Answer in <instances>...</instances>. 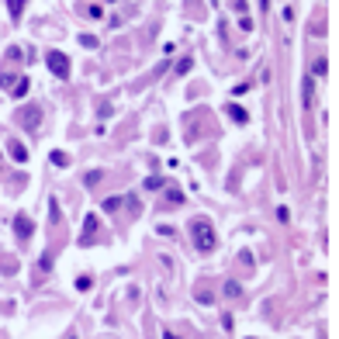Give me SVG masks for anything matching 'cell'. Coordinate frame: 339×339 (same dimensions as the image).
Segmentation results:
<instances>
[{"label": "cell", "mask_w": 339, "mask_h": 339, "mask_svg": "<svg viewBox=\"0 0 339 339\" xmlns=\"http://www.w3.org/2000/svg\"><path fill=\"white\" fill-rule=\"evenodd\" d=\"M191 235H194V246H198V253H211V249L218 246V235H215V228H211V222H208V218H194V225H191Z\"/></svg>", "instance_id": "1"}, {"label": "cell", "mask_w": 339, "mask_h": 339, "mask_svg": "<svg viewBox=\"0 0 339 339\" xmlns=\"http://www.w3.org/2000/svg\"><path fill=\"white\" fill-rule=\"evenodd\" d=\"M45 63H49V73H52V76H59V80H66V76H69V59L63 56V52H49Z\"/></svg>", "instance_id": "2"}, {"label": "cell", "mask_w": 339, "mask_h": 339, "mask_svg": "<svg viewBox=\"0 0 339 339\" xmlns=\"http://www.w3.org/2000/svg\"><path fill=\"white\" fill-rule=\"evenodd\" d=\"M17 121H21V125H28V128H35V125L42 121V111H38V108H28V111H21V114H17Z\"/></svg>", "instance_id": "3"}, {"label": "cell", "mask_w": 339, "mask_h": 339, "mask_svg": "<svg viewBox=\"0 0 339 339\" xmlns=\"http://www.w3.org/2000/svg\"><path fill=\"white\" fill-rule=\"evenodd\" d=\"M14 232H17L21 239H31V232H35V228H31V218L17 215V218H14Z\"/></svg>", "instance_id": "4"}, {"label": "cell", "mask_w": 339, "mask_h": 339, "mask_svg": "<svg viewBox=\"0 0 339 339\" xmlns=\"http://www.w3.org/2000/svg\"><path fill=\"white\" fill-rule=\"evenodd\" d=\"M94 232H97V215H87V222H83V242H90Z\"/></svg>", "instance_id": "5"}, {"label": "cell", "mask_w": 339, "mask_h": 339, "mask_svg": "<svg viewBox=\"0 0 339 339\" xmlns=\"http://www.w3.org/2000/svg\"><path fill=\"white\" fill-rule=\"evenodd\" d=\"M228 118H232V121H235V125H242V121H246V118H249V114H246V111H242V108H235V104H228Z\"/></svg>", "instance_id": "6"}, {"label": "cell", "mask_w": 339, "mask_h": 339, "mask_svg": "<svg viewBox=\"0 0 339 339\" xmlns=\"http://www.w3.org/2000/svg\"><path fill=\"white\" fill-rule=\"evenodd\" d=\"M10 156H14L17 163H24V159H28V149H24L21 142H10Z\"/></svg>", "instance_id": "7"}, {"label": "cell", "mask_w": 339, "mask_h": 339, "mask_svg": "<svg viewBox=\"0 0 339 339\" xmlns=\"http://www.w3.org/2000/svg\"><path fill=\"white\" fill-rule=\"evenodd\" d=\"M24 3H28V0H7V10H10V17H14V21L21 17V10H24Z\"/></svg>", "instance_id": "8"}, {"label": "cell", "mask_w": 339, "mask_h": 339, "mask_svg": "<svg viewBox=\"0 0 339 339\" xmlns=\"http://www.w3.org/2000/svg\"><path fill=\"white\" fill-rule=\"evenodd\" d=\"M28 87H31L28 80H17V83L10 87V94H14V97H24V94H28Z\"/></svg>", "instance_id": "9"}, {"label": "cell", "mask_w": 339, "mask_h": 339, "mask_svg": "<svg viewBox=\"0 0 339 339\" xmlns=\"http://www.w3.org/2000/svg\"><path fill=\"white\" fill-rule=\"evenodd\" d=\"M315 104V87H312V80H305V108H312Z\"/></svg>", "instance_id": "10"}, {"label": "cell", "mask_w": 339, "mask_h": 339, "mask_svg": "<svg viewBox=\"0 0 339 339\" xmlns=\"http://www.w3.org/2000/svg\"><path fill=\"white\" fill-rule=\"evenodd\" d=\"M312 73H315V76H326V73H329V59H315Z\"/></svg>", "instance_id": "11"}, {"label": "cell", "mask_w": 339, "mask_h": 339, "mask_svg": "<svg viewBox=\"0 0 339 339\" xmlns=\"http://www.w3.org/2000/svg\"><path fill=\"white\" fill-rule=\"evenodd\" d=\"M225 294H232V298H239V294H242V287H239L235 280H228V284H225Z\"/></svg>", "instance_id": "12"}, {"label": "cell", "mask_w": 339, "mask_h": 339, "mask_svg": "<svg viewBox=\"0 0 339 339\" xmlns=\"http://www.w3.org/2000/svg\"><path fill=\"white\" fill-rule=\"evenodd\" d=\"M52 163H56V166H69V156L66 152H52Z\"/></svg>", "instance_id": "13"}, {"label": "cell", "mask_w": 339, "mask_h": 339, "mask_svg": "<svg viewBox=\"0 0 339 339\" xmlns=\"http://www.w3.org/2000/svg\"><path fill=\"white\" fill-rule=\"evenodd\" d=\"M166 198H170V204H180V201H184V194H180L177 187H170V191H166Z\"/></svg>", "instance_id": "14"}, {"label": "cell", "mask_w": 339, "mask_h": 339, "mask_svg": "<svg viewBox=\"0 0 339 339\" xmlns=\"http://www.w3.org/2000/svg\"><path fill=\"white\" fill-rule=\"evenodd\" d=\"M0 83H3V87H7V90H10V87H14V83H17V80H14V76H10V73H0Z\"/></svg>", "instance_id": "15"}, {"label": "cell", "mask_w": 339, "mask_h": 339, "mask_svg": "<svg viewBox=\"0 0 339 339\" xmlns=\"http://www.w3.org/2000/svg\"><path fill=\"white\" fill-rule=\"evenodd\" d=\"M198 301H204V305H211V291H208V287H201V291H198Z\"/></svg>", "instance_id": "16"}, {"label": "cell", "mask_w": 339, "mask_h": 339, "mask_svg": "<svg viewBox=\"0 0 339 339\" xmlns=\"http://www.w3.org/2000/svg\"><path fill=\"white\" fill-rule=\"evenodd\" d=\"M118 204H121V198H108V201H104V211H114Z\"/></svg>", "instance_id": "17"}, {"label": "cell", "mask_w": 339, "mask_h": 339, "mask_svg": "<svg viewBox=\"0 0 339 339\" xmlns=\"http://www.w3.org/2000/svg\"><path fill=\"white\" fill-rule=\"evenodd\" d=\"M80 42H83V45H87V49H97V38H94V35H83V38H80Z\"/></svg>", "instance_id": "18"}, {"label": "cell", "mask_w": 339, "mask_h": 339, "mask_svg": "<svg viewBox=\"0 0 339 339\" xmlns=\"http://www.w3.org/2000/svg\"><path fill=\"white\" fill-rule=\"evenodd\" d=\"M163 339H180V336H177V333H166V336H163Z\"/></svg>", "instance_id": "19"}, {"label": "cell", "mask_w": 339, "mask_h": 339, "mask_svg": "<svg viewBox=\"0 0 339 339\" xmlns=\"http://www.w3.org/2000/svg\"><path fill=\"white\" fill-rule=\"evenodd\" d=\"M260 7H263V10H267V7H270V0H260Z\"/></svg>", "instance_id": "20"}, {"label": "cell", "mask_w": 339, "mask_h": 339, "mask_svg": "<svg viewBox=\"0 0 339 339\" xmlns=\"http://www.w3.org/2000/svg\"><path fill=\"white\" fill-rule=\"evenodd\" d=\"M108 3H114V0H108Z\"/></svg>", "instance_id": "21"}]
</instances>
